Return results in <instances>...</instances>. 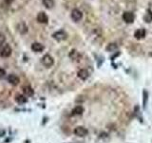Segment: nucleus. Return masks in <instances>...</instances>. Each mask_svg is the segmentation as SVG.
I'll use <instances>...</instances> for the list:
<instances>
[{
	"mask_svg": "<svg viewBox=\"0 0 152 143\" xmlns=\"http://www.w3.org/2000/svg\"><path fill=\"white\" fill-rule=\"evenodd\" d=\"M12 55V48L10 47L9 44L4 43L0 46V55L2 57H9Z\"/></svg>",
	"mask_w": 152,
	"mask_h": 143,
	"instance_id": "1",
	"label": "nucleus"
},
{
	"mask_svg": "<svg viewBox=\"0 0 152 143\" xmlns=\"http://www.w3.org/2000/svg\"><path fill=\"white\" fill-rule=\"evenodd\" d=\"M42 63L45 67H47V68H50V67L54 64V60L50 55H45L42 57Z\"/></svg>",
	"mask_w": 152,
	"mask_h": 143,
	"instance_id": "2",
	"label": "nucleus"
},
{
	"mask_svg": "<svg viewBox=\"0 0 152 143\" xmlns=\"http://www.w3.org/2000/svg\"><path fill=\"white\" fill-rule=\"evenodd\" d=\"M74 135L75 136H80V137H84L88 135V130L86 129L85 127L83 126H78V127H76L74 129Z\"/></svg>",
	"mask_w": 152,
	"mask_h": 143,
	"instance_id": "3",
	"label": "nucleus"
},
{
	"mask_svg": "<svg viewBox=\"0 0 152 143\" xmlns=\"http://www.w3.org/2000/svg\"><path fill=\"white\" fill-rule=\"evenodd\" d=\"M83 17V13L81 11H79L78 9H74L72 10V12H71V18H72V20L75 21V22H78L80 21L81 19Z\"/></svg>",
	"mask_w": 152,
	"mask_h": 143,
	"instance_id": "4",
	"label": "nucleus"
},
{
	"mask_svg": "<svg viewBox=\"0 0 152 143\" xmlns=\"http://www.w3.org/2000/svg\"><path fill=\"white\" fill-rule=\"evenodd\" d=\"M123 19L126 23H132L135 19L134 13L131 12H125L123 13Z\"/></svg>",
	"mask_w": 152,
	"mask_h": 143,
	"instance_id": "5",
	"label": "nucleus"
},
{
	"mask_svg": "<svg viewBox=\"0 0 152 143\" xmlns=\"http://www.w3.org/2000/svg\"><path fill=\"white\" fill-rule=\"evenodd\" d=\"M66 33L64 31H59V32H56L52 35V37L54 38L55 40L57 41H62V40H65L66 38Z\"/></svg>",
	"mask_w": 152,
	"mask_h": 143,
	"instance_id": "6",
	"label": "nucleus"
},
{
	"mask_svg": "<svg viewBox=\"0 0 152 143\" xmlns=\"http://www.w3.org/2000/svg\"><path fill=\"white\" fill-rule=\"evenodd\" d=\"M37 21L40 22V23H48L49 22V17H48V15L46 14V13L44 12H40L39 13L37 14Z\"/></svg>",
	"mask_w": 152,
	"mask_h": 143,
	"instance_id": "7",
	"label": "nucleus"
},
{
	"mask_svg": "<svg viewBox=\"0 0 152 143\" xmlns=\"http://www.w3.org/2000/svg\"><path fill=\"white\" fill-rule=\"evenodd\" d=\"M145 33H146V32H145V29H142V28L138 29V30L134 32V36H135L136 39L140 40V39H142V38H145Z\"/></svg>",
	"mask_w": 152,
	"mask_h": 143,
	"instance_id": "8",
	"label": "nucleus"
},
{
	"mask_svg": "<svg viewBox=\"0 0 152 143\" xmlns=\"http://www.w3.org/2000/svg\"><path fill=\"white\" fill-rule=\"evenodd\" d=\"M8 81L12 85L16 86V85L19 84V81H20V80H19V77H18L17 75H15V74H10L8 76Z\"/></svg>",
	"mask_w": 152,
	"mask_h": 143,
	"instance_id": "9",
	"label": "nucleus"
},
{
	"mask_svg": "<svg viewBox=\"0 0 152 143\" xmlns=\"http://www.w3.org/2000/svg\"><path fill=\"white\" fill-rule=\"evenodd\" d=\"M78 77L80 78V79H82V80H86V79H88V75H89V74H88V72L86 70V69H81L79 72H78Z\"/></svg>",
	"mask_w": 152,
	"mask_h": 143,
	"instance_id": "10",
	"label": "nucleus"
},
{
	"mask_svg": "<svg viewBox=\"0 0 152 143\" xmlns=\"http://www.w3.org/2000/svg\"><path fill=\"white\" fill-rule=\"evenodd\" d=\"M31 50L33 52H42L43 50H44V46H43L41 43L35 42V43H33V44L31 45Z\"/></svg>",
	"mask_w": 152,
	"mask_h": 143,
	"instance_id": "11",
	"label": "nucleus"
},
{
	"mask_svg": "<svg viewBox=\"0 0 152 143\" xmlns=\"http://www.w3.org/2000/svg\"><path fill=\"white\" fill-rule=\"evenodd\" d=\"M84 113V108L82 106H76L71 111V116H80Z\"/></svg>",
	"mask_w": 152,
	"mask_h": 143,
	"instance_id": "12",
	"label": "nucleus"
},
{
	"mask_svg": "<svg viewBox=\"0 0 152 143\" xmlns=\"http://www.w3.org/2000/svg\"><path fill=\"white\" fill-rule=\"evenodd\" d=\"M23 93L24 95H26V97H31L33 94V90L30 86H26V87L23 88Z\"/></svg>",
	"mask_w": 152,
	"mask_h": 143,
	"instance_id": "13",
	"label": "nucleus"
},
{
	"mask_svg": "<svg viewBox=\"0 0 152 143\" xmlns=\"http://www.w3.org/2000/svg\"><path fill=\"white\" fill-rule=\"evenodd\" d=\"M15 101L19 104H24V103L27 102V98L25 97V95L24 94H16Z\"/></svg>",
	"mask_w": 152,
	"mask_h": 143,
	"instance_id": "14",
	"label": "nucleus"
},
{
	"mask_svg": "<svg viewBox=\"0 0 152 143\" xmlns=\"http://www.w3.org/2000/svg\"><path fill=\"white\" fill-rule=\"evenodd\" d=\"M17 28H18L17 30H18L19 32H20L21 33H25V32H28V27H27L26 24H25V23H23V22L19 24Z\"/></svg>",
	"mask_w": 152,
	"mask_h": 143,
	"instance_id": "15",
	"label": "nucleus"
},
{
	"mask_svg": "<svg viewBox=\"0 0 152 143\" xmlns=\"http://www.w3.org/2000/svg\"><path fill=\"white\" fill-rule=\"evenodd\" d=\"M43 4L48 9H51L54 6V0H43Z\"/></svg>",
	"mask_w": 152,
	"mask_h": 143,
	"instance_id": "16",
	"label": "nucleus"
},
{
	"mask_svg": "<svg viewBox=\"0 0 152 143\" xmlns=\"http://www.w3.org/2000/svg\"><path fill=\"white\" fill-rule=\"evenodd\" d=\"M144 20L147 23H149V22H152V12L151 11H147L146 13L145 14V16H144Z\"/></svg>",
	"mask_w": 152,
	"mask_h": 143,
	"instance_id": "17",
	"label": "nucleus"
},
{
	"mask_svg": "<svg viewBox=\"0 0 152 143\" xmlns=\"http://www.w3.org/2000/svg\"><path fill=\"white\" fill-rule=\"evenodd\" d=\"M117 48H118V46H117L116 43H110V44H108V45H107V52H113V51L117 50Z\"/></svg>",
	"mask_w": 152,
	"mask_h": 143,
	"instance_id": "18",
	"label": "nucleus"
},
{
	"mask_svg": "<svg viewBox=\"0 0 152 143\" xmlns=\"http://www.w3.org/2000/svg\"><path fill=\"white\" fill-rule=\"evenodd\" d=\"M69 56H70V58H72V59L75 60V59H77L80 55H79V54H78V52H76L75 50H72V51L70 52Z\"/></svg>",
	"mask_w": 152,
	"mask_h": 143,
	"instance_id": "19",
	"label": "nucleus"
},
{
	"mask_svg": "<svg viewBox=\"0 0 152 143\" xmlns=\"http://www.w3.org/2000/svg\"><path fill=\"white\" fill-rule=\"evenodd\" d=\"M147 92L146 91H144V107L146 106V101H147Z\"/></svg>",
	"mask_w": 152,
	"mask_h": 143,
	"instance_id": "20",
	"label": "nucleus"
},
{
	"mask_svg": "<svg viewBox=\"0 0 152 143\" xmlns=\"http://www.w3.org/2000/svg\"><path fill=\"white\" fill-rule=\"evenodd\" d=\"M5 74H6V72H5V70H3V69L0 68V78L4 77Z\"/></svg>",
	"mask_w": 152,
	"mask_h": 143,
	"instance_id": "21",
	"label": "nucleus"
},
{
	"mask_svg": "<svg viewBox=\"0 0 152 143\" xmlns=\"http://www.w3.org/2000/svg\"><path fill=\"white\" fill-rule=\"evenodd\" d=\"M4 43H5V37L2 35H0V46L4 44Z\"/></svg>",
	"mask_w": 152,
	"mask_h": 143,
	"instance_id": "22",
	"label": "nucleus"
},
{
	"mask_svg": "<svg viewBox=\"0 0 152 143\" xmlns=\"http://www.w3.org/2000/svg\"><path fill=\"white\" fill-rule=\"evenodd\" d=\"M5 1H6L7 3H11V2L12 1V0H5Z\"/></svg>",
	"mask_w": 152,
	"mask_h": 143,
	"instance_id": "23",
	"label": "nucleus"
}]
</instances>
